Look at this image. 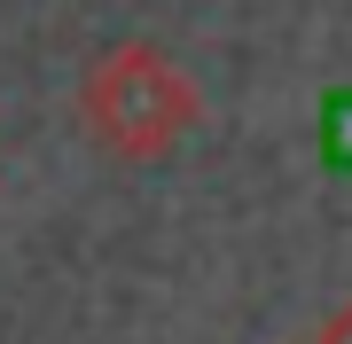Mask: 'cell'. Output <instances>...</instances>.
<instances>
[{"mask_svg": "<svg viewBox=\"0 0 352 344\" xmlns=\"http://www.w3.org/2000/svg\"><path fill=\"white\" fill-rule=\"evenodd\" d=\"M204 117V94L180 55H164L157 39H118V47H102L87 78H78V126L94 133L102 157H118V165H157V157H173L180 141L196 133Z\"/></svg>", "mask_w": 352, "mask_h": 344, "instance_id": "obj_1", "label": "cell"}, {"mask_svg": "<svg viewBox=\"0 0 352 344\" xmlns=\"http://www.w3.org/2000/svg\"><path fill=\"white\" fill-rule=\"evenodd\" d=\"M314 344H352V297H344V306L321 321V336H314Z\"/></svg>", "mask_w": 352, "mask_h": 344, "instance_id": "obj_2", "label": "cell"}]
</instances>
